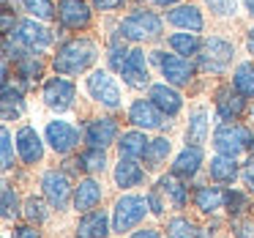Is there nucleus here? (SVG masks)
<instances>
[{
	"instance_id": "40",
	"label": "nucleus",
	"mask_w": 254,
	"mask_h": 238,
	"mask_svg": "<svg viewBox=\"0 0 254 238\" xmlns=\"http://www.w3.org/2000/svg\"><path fill=\"white\" fill-rule=\"evenodd\" d=\"M0 140H3V170H11L14 167V137L8 129H3V134H0Z\"/></svg>"
},
{
	"instance_id": "22",
	"label": "nucleus",
	"mask_w": 254,
	"mask_h": 238,
	"mask_svg": "<svg viewBox=\"0 0 254 238\" xmlns=\"http://www.w3.org/2000/svg\"><path fill=\"white\" fill-rule=\"evenodd\" d=\"M107 233H110L107 211H88V214L77 222L74 238H107Z\"/></svg>"
},
{
	"instance_id": "19",
	"label": "nucleus",
	"mask_w": 254,
	"mask_h": 238,
	"mask_svg": "<svg viewBox=\"0 0 254 238\" xmlns=\"http://www.w3.org/2000/svg\"><path fill=\"white\" fill-rule=\"evenodd\" d=\"M167 22L175 25L178 30H189V33H199V30L205 28V17L202 11H199L197 6H191V3H181V6H172L170 11H167Z\"/></svg>"
},
{
	"instance_id": "36",
	"label": "nucleus",
	"mask_w": 254,
	"mask_h": 238,
	"mask_svg": "<svg viewBox=\"0 0 254 238\" xmlns=\"http://www.w3.org/2000/svg\"><path fill=\"white\" fill-rule=\"evenodd\" d=\"M224 208L230 211V216H241V214H246V211L252 208V203H249V197L243 192H238V189H227L224 192Z\"/></svg>"
},
{
	"instance_id": "18",
	"label": "nucleus",
	"mask_w": 254,
	"mask_h": 238,
	"mask_svg": "<svg viewBox=\"0 0 254 238\" xmlns=\"http://www.w3.org/2000/svg\"><path fill=\"white\" fill-rule=\"evenodd\" d=\"M17 151H19V159L25 164H36L44 156V140H41V134L30 123H25L17 132Z\"/></svg>"
},
{
	"instance_id": "29",
	"label": "nucleus",
	"mask_w": 254,
	"mask_h": 238,
	"mask_svg": "<svg viewBox=\"0 0 254 238\" xmlns=\"http://www.w3.org/2000/svg\"><path fill=\"white\" fill-rule=\"evenodd\" d=\"M205 140H208V110L194 107L191 115H189V126H186V143L202 145Z\"/></svg>"
},
{
	"instance_id": "2",
	"label": "nucleus",
	"mask_w": 254,
	"mask_h": 238,
	"mask_svg": "<svg viewBox=\"0 0 254 238\" xmlns=\"http://www.w3.org/2000/svg\"><path fill=\"white\" fill-rule=\"evenodd\" d=\"M161 28H164V19L156 11H145V8H137V11L126 14L118 25V33L126 41H153L161 36Z\"/></svg>"
},
{
	"instance_id": "38",
	"label": "nucleus",
	"mask_w": 254,
	"mask_h": 238,
	"mask_svg": "<svg viewBox=\"0 0 254 238\" xmlns=\"http://www.w3.org/2000/svg\"><path fill=\"white\" fill-rule=\"evenodd\" d=\"M22 214H25V219H28V222H39V225H41V222L47 219V205L41 203L39 197H28V200H25V211H22Z\"/></svg>"
},
{
	"instance_id": "11",
	"label": "nucleus",
	"mask_w": 254,
	"mask_h": 238,
	"mask_svg": "<svg viewBox=\"0 0 254 238\" xmlns=\"http://www.w3.org/2000/svg\"><path fill=\"white\" fill-rule=\"evenodd\" d=\"M128 121H131V126L142 129V132H156V129L170 126L167 115H164V112H161L150 99H137V101H131V107H128Z\"/></svg>"
},
{
	"instance_id": "49",
	"label": "nucleus",
	"mask_w": 254,
	"mask_h": 238,
	"mask_svg": "<svg viewBox=\"0 0 254 238\" xmlns=\"http://www.w3.org/2000/svg\"><path fill=\"white\" fill-rule=\"evenodd\" d=\"M243 6H246V11L254 17V0H243Z\"/></svg>"
},
{
	"instance_id": "27",
	"label": "nucleus",
	"mask_w": 254,
	"mask_h": 238,
	"mask_svg": "<svg viewBox=\"0 0 254 238\" xmlns=\"http://www.w3.org/2000/svg\"><path fill=\"white\" fill-rule=\"evenodd\" d=\"M148 145H150V140L145 137L142 129L123 132L121 140H118V151H121V156H126V159H139V156H145Z\"/></svg>"
},
{
	"instance_id": "41",
	"label": "nucleus",
	"mask_w": 254,
	"mask_h": 238,
	"mask_svg": "<svg viewBox=\"0 0 254 238\" xmlns=\"http://www.w3.org/2000/svg\"><path fill=\"white\" fill-rule=\"evenodd\" d=\"M96 11H118L126 6V0H90Z\"/></svg>"
},
{
	"instance_id": "26",
	"label": "nucleus",
	"mask_w": 254,
	"mask_h": 238,
	"mask_svg": "<svg viewBox=\"0 0 254 238\" xmlns=\"http://www.w3.org/2000/svg\"><path fill=\"white\" fill-rule=\"evenodd\" d=\"M194 200V208L202 211V214H216L219 208H224V192H221L219 186H210V183H205V186H197L191 194Z\"/></svg>"
},
{
	"instance_id": "16",
	"label": "nucleus",
	"mask_w": 254,
	"mask_h": 238,
	"mask_svg": "<svg viewBox=\"0 0 254 238\" xmlns=\"http://www.w3.org/2000/svg\"><path fill=\"white\" fill-rule=\"evenodd\" d=\"M243 110H246V99H243L235 88L221 85V88L216 90V118H219L221 123L238 121V118L243 115Z\"/></svg>"
},
{
	"instance_id": "39",
	"label": "nucleus",
	"mask_w": 254,
	"mask_h": 238,
	"mask_svg": "<svg viewBox=\"0 0 254 238\" xmlns=\"http://www.w3.org/2000/svg\"><path fill=\"white\" fill-rule=\"evenodd\" d=\"M205 3H208V8L216 17H235V11H238L235 0H205Z\"/></svg>"
},
{
	"instance_id": "34",
	"label": "nucleus",
	"mask_w": 254,
	"mask_h": 238,
	"mask_svg": "<svg viewBox=\"0 0 254 238\" xmlns=\"http://www.w3.org/2000/svg\"><path fill=\"white\" fill-rule=\"evenodd\" d=\"M22 8L39 22H52L58 14V6L52 0H22Z\"/></svg>"
},
{
	"instance_id": "14",
	"label": "nucleus",
	"mask_w": 254,
	"mask_h": 238,
	"mask_svg": "<svg viewBox=\"0 0 254 238\" xmlns=\"http://www.w3.org/2000/svg\"><path fill=\"white\" fill-rule=\"evenodd\" d=\"M82 137H85V143H88L90 148H110V145L118 140L115 118H90V121L85 123Z\"/></svg>"
},
{
	"instance_id": "15",
	"label": "nucleus",
	"mask_w": 254,
	"mask_h": 238,
	"mask_svg": "<svg viewBox=\"0 0 254 238\" xmlns=\"http://www.w3.org/2000/svg\"><path fill=\"white\" fill-rule=\"evenodd\" d=\"M90 6L85 0H58V19L68 30H85L90 25Z\"/></svg>"
},
{
	"instance_id": "43",
	"label": "nucleus",
	"mask_w": 254,
	"mask_h": 238,
	"mask_svg": "<svg viewBox=\"0 0 254 238\" xmlns=\"http://www.w3.org/2000/svg\"><path fill=\"white\" fill-rule=\"evenodd\" d=\"M145 197H148V205H150V211H153V214H164V200H161L159 189H156V192H148Z\"/></svg>"
},
{
	"instance_id": "48",
	"label": "nucleus",
	"mask_w": 254,
	"mask_h": 238,
	"mask_svg": "<svg viewBox=\"0 0 254 238\" xmlns=\"http://www.w3.org/2000/svg\"><path fill=\"white\" fill-rule=\"evenodd\" d=\"M246 50H249V55H254V28H249V33H246Z\"/></svg>"
},
{
	"instance_id": "37",
	"label": "nucleus",
	"mask_w": 254,
	"mask_h": 238,
	"mask_svg": "<svg viewBox=\"0 0 254 238\" xmlns=\"http://www.w3.org/2000/svg\"><path fill=\"white\" fill-rule=\"evenodd\" d=\"M19 216V197L8 183H3V219L11 222Z\"/></svg>"
},
{
	"instance_id": "31",
	"label": "nucleus",
	"mask_w": 254,
	"mask_h": 238,
	"mask_svg": "<svg viewBox=\"0 0 254 238\" xmlns=\"http://www.w3.org/2000/svg\"><path fill=\"white\" fill-rule=\"evenodd\" d=\"M167 44H170V50L175 52V55H199V50H202V41H199L197 33H189V30H183V33H172L170 39H167Z\"/></svg>"
},
{
	"instance_id": "12",
	"label": "nucleus",
	"mask_w": 254,
	"mask_h": 238,
	"mask_svg": "<svg viewBox=\"0 0 254 238\" xmlns=\"http://www.w3.org/2000/svg\"><path fill=\"white\" fill-rule=\"evenodd\" d=\"M44 140L50 143V148L55 154L66 156L79 145V129L68 121H50L44 129Z\"/></svg>"
},
{
	"instance_id": "1",
	"label": "nucleus",
	"mask_w": 254,
	"mask_h": 238,
	"mask_svg": "<svg viewBox=\"0 0 254 238\" xmlns=\"http://www.w3.org/2000/svg\"><path fill=\"white\" fill-rule=\"evenodd\" d=\"M99 58V44L93 39H68L58 47L55 58H52V66H55L58 74L63 77H71V74H79V72H88L90 66L96 63Z\"/></svg>"
},
{
	"instance_id": "5",
	"label": "nucleus",
	"mask_w": 254,
	"mask_h": 238,
	"mask_svg": "<svg viewBox=\"0 0 254 238\" xmlns=\"http://www.w3.org/2000/svg\"><path fill=\"white\" fill-rule=\"evenodd\" d=\"M235 58V44L230 39H221V36H210L202 41V50H199V69L210 74H221Z\"/></svg>"
},
{
	"instance_id": "35",
	"label": "nucleus",
	"mask_w": 254,
	"mask_h": 238,
	"mask_svg": "<svg viewBox=\"0 0 254 238\" xmlns=\"http://www.w3.org/2000/svg\"><path fill=\"white\" fill-rule=\"evenodd\" d=\"M107 148H88L79 154V161H82V170L88 172H104L107 170Z\"/></svg>"
},
{
	"instance_id": "25",
	"label": "nucleus",
	"mask_w": 254,
	"mask_h": 238,
	"mask_svg": "<svg viewBox=\"0 0 254 238\" xmlns=\"http://www.w3.org/2000/svg\"><path fill=\"white\" fill-rule=\"evenodd\" d=\"M159 192L170 200V205L175 211L186 208V203H189V186L178 175H172V172H170V175H161L159 178Z\"/></svg>"
},
{
	"instance_id": "33",
	"label": "nucleus",
	"mask_w": 254,
	"mask_h": 238,
	"mask_svg": "<svg viewBox=\"0 0 254 238\" xmlns=\"http://www.w3.org/2000/svg\"><path fill=\"white\" fill-rule=\"evenodd\" d=\"M167 238H205V230H199L194 222L175 216V219L167 222Z\"/></svg>"
},
{
	"instance_id": "20",
	"label": "nucleus",
	"mask_w": 254,
	"mask_h": 238,
	"mask_svg": "<svg viewBox=\"0 0 254 238\" xmlns=\"http://www.w3.org/2000/svg\"><path fill=\"white\" fill-rule=\"evenodd\" d=\"M199 167H202V145H186L172 161V175L189 181L199 172Z\"/></svg>"
},
{
	"instance_id": "46",
	"label": "nucleus",
	"mask_w": 254,
	"mask_h": 238,
	"mask_svg": "<svg viewBox=\"0 0 254 238\" xmlns=\"http://www.w3.org/2000/svg\"><path fill=\"white\" fill-rule=\"evenodd\" d=\"M131 238H161L159 230H153V227H145V230H134Z\"/></svg>"
},
{
	"instance_id": "44",
	"label": "nucleus",
	"mask_w": 254,
	"mask_h": 238,
	"mask_svg": "<svg viewBox=\"0 0 254 238\" xmlns=\"http://www.w3.org/2000/svg\"><path fill=\"white\" fill-rule=\"evenodd\" d=\"M241 175H243V181H246V186L254 192V154L246 159V164H243V172H241Z\"/></svg>"
},
{
	"instance_id": "47",
	"label": "nucleus",
	"mask_w": 254,
	"mask_h": 238,
	"mask_svg": "<svg viewBox=\"0 0 254 238\" xmlns=\"http://www.w3.org/2000/svg\"><path fill=\"white\" fill-rule=\"evenodd\" d=\"M145 3H153V6H181V0H145Z\"/></svg>"
},
{
	"instance_id": "23",
	"label": "nucleus",
	"mask_w": 254,
	"mask_h": 238,
	"mask_svg": "<svg viewBox=\"0 0 254 238\" xmlns=\"http://www.w3.org/2000/svg\"><path fill=\"white\" fill-rule=\"evenodd\" d=\"M112 178H115V186H121V189H134V186H142L145 170L137 164V159H126V156H121V161L115 164Z\"/></svg>"
},
{
	"instance_id": "9",
	"label": "nucleus",
	"mask_w": 254,
	"mask_h": 238,
	"mask_svg": "<svg viewBox=\"0 0 254 238\" xmlns=\"http://www.w3.org/2000/svg\"><path fill=\"white\" fill-rule=\"evenodd\" d=\"M8 39H14L17 44H22L25 50L41 52V50H47V47L52 44V30L47 28V25H41L39 19L30 17V19H22Z\"/></svg>"
},
{
	"instance_id": "7",
	"label": "nucleus",
	"mask_w": 254,
	"mask_h": 238,
	"mask_svg": "<svg viewBox=\"0 0 254 238\" xmlns=\"http://www.w3.org/2000/svg\"><path fill=\"white\" fill-rule=\"evenodd\" d=\"M153 63L161 69L164 82L175 85V88H186L194 79V63L183 55H167V52H150Z\"/></svg>"
},
{
	"instance_id": "42",
	"label": "nucleus",
	"mask_w": 254,
	"mask_h": 238,
	"mask_svg": "<svg viewBox=\"0 0 254 238\" xmlns=\"http://www.w3.org/2000/svg\"><path fill=\"white\" fill-rule=\"evenodd\" d=\"M11 238H41V233L33 225H19V227H14Z\"/></svg>"
},
{
	"instance_id": "32",
	"label": "nucleus",
	"mask_w": 254,
	"mask_h": 238,
	"mask_svg": "<svg viewBox=\"0 0 254 238\" xmlns=\"http://www.w3.org/2000/svg\"><path fill=\"white\" fill-rule=\"evenodd\" d=\"M232 88L243 99H254V63H238L235 72H232Z\"/></svg>"
},
{
	"instance_id": "3",
	"label": "nucleus",
	"mask_w": 254,
	"mask_h": 238,
	"mask_svg": "<svg viewBox=\"0 0 254 238\" xmlns=\"http://www.w3.org/2000/svg\"><path fill=\"white\" fill-rule=\"evenodd\" d=\"M213 148L224 156H241L243 151H254V129L241 126V123H219L213 132Z\"/></svg>"
},
{
	"instance_id": "28",
	"label": "nucleus",
	"mask_w": 254,
	"mask_h": 238,
	"mask_svg": "<svg viewBox=\"0 0 254 238\" xmlns=\"http://www.w3.org/2000/svg\"><path fill=\"white\" fill-rule=\"evenodd\" d=\"M3 121H14L25 112V99H22V88L19 85H11V82H3Z\"/></svg>"
},
{
	"instance_id": "30",
	"label": "nucleus",
	"mask_w": 254,
	"mask_h": 238,
	"mask_svg": "<svg viewBox=\"0 0 254 238\" xmlns=\"http://www.w3.org/2000/svg\"><path fill=\"white\" fill-rule=\"evenodd\" d=\"M172 154V140L170 137H156L150 140L148 151H145V170H159L161 164L167 161V156Z\"/></svg>"
},
{
	"instance_id": "4",
	"label": "nucleus",
	"mask_w": 254,
	"mask_h": 238,
	"mask_svg": "<svg viewBox=\"0 0 254 238\" xmlns=\"http://www.w3.org/2000/svg\"><path fill=\"white\" fill-rule=\"evenodd\" d=\"M148 211H150L148 197H142V194H123L115 203V208H112V230L115 233L134 230L148 216Z\"/></svg>"
},
{
	"instance_id": "8",
	"label": "nucleus",
	"mask_w": 254,
	"mask_h": 238,
	"mask_svg": "<svg viewBox=\"0 0 254 238\" xmlns=\"http://www.w3.org/2000/svg\"><path fill=\"white\" fill-rule=\"evenodd\" d=\"M74 96H77V88H74V82L66 77H50L44 82V88H41V101H44V107H50L52 112L71 110Z\"/></svg>"
},
{
	"instance_id": "24",
	"label": "nucleus",
	"mask_w": 254,
	"mask_h": 238,
	"mask_svg": "<svg viewBox=\"0 0 254 238\" xmlns=\"http://www.w3.org/2000/svg\"><path fill=\"white\" fill-rule=\"evenodd\" d=\"M208 172H210V181H213V183H224V186L235 183L238 175H241V170H238V161L232 159V156H224V154H216L213 159H210Z\"/></svg>"
},
{
	"instance_id": "17",
	"label": "nucleus",
	"mask_w": 254,
	"mask_h": 238,
	"mask_svg": "<svg viewBox=\"0 0 254 238\" xmlns=\"http://www.w3.org/2000/svg\"><path fill=\"white\" fill-rule=\"evenodd\" d=\"M148 99L153 101V104L159 107L167 118H175L178 112H181V107H183V96L178 93L175 85H170V82L150 85V88H148Z\"/></svg>"
},
{
	"instance_id": "45",
	"label": "nucleus",
	"mask_w": 254,
	"mask_h": 238,
	"mask_svg": "<svg viewBox=\"0 0 254 238\" xmlns=\"http://www.w3.org/2000/svg\"><path fill=\"white\" fill-rule=\"evenodd\" d=\"M235 236L238 238H254V222H238V225H235Z\"/></svg>"
},
{
	"instance_id": "13",
	"label": "nucleus",
	"mask_w": 254,
	"mask_h": 238,
	"mask_svg": "<svg viewBox=\"0 0 254 238\" xmlns=\"http://www.w3.org/2000/svg\"><path fill=\"white\" fill-rule=\"evenodd\" d=\"M121 77L128 88L134 90H142V88H150V72H148V58L139 47H134L131 52L126 55L123 61V69H121Z\"/></svg>"
},
{
	"instance_id": "21",
	"label": "nucleus",
	"mask_w": 254,
	"mask_h": 238,
	"mask_svg": "<svg viewBox=\"0 0 254 238\" xmlns=\"http://www.w3.org/2000/svg\"><path fill=\"white\" fill-rule=\"evenodd\" d=\"M101 197H104L101 183L93 181V178H82V181L77 183V189H74V208L82 211V214L96 211V205L101 203Z\"/></svg>"
},
{
	"instance_id": "10",
	"label": "nucleus",
	"mask_w": 254,
	"mask_h": 238,
	"mask_svg": "<svg viewBox=\"0 0 254 238\" xmlns=\"http://www.w3.org/2000/svg\"><path fill=\"white\" fill-rule=\"evenodd\" d=\"M41 192H44L47 203L58 211L68 208V200H71V181L63 170H50L41 175Z\"/></svg>"
},
{
	"instance_id": "6",
	"label": "nucleus",
	"mask_w": 254,
	"mask_h": 238,
	"mask_svg": "<svg viewBox=\"0 0 254 238\" xmlns=\"http://www.w3.org/2000/svg\"><path fill=\"white\" fill-rule=\"evenodd\" d=\"M85 88H88V96L93 101H99L107 110H118L121 107V88H118L115 77H112L107 69H93L85 79Z\"/></svg>"
}]
</instances>
